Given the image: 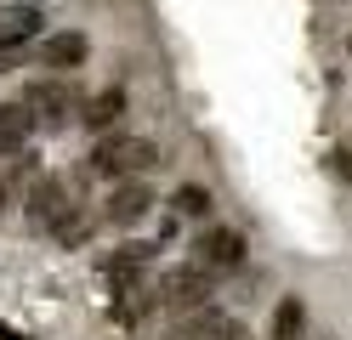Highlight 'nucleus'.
<instances>
[{
    "label": "nucleus",
    "instance_id": "f257e3e1",
    "mask_svg": "<svg viewBox=\"0 0 352 340\" xmlns=\"http://www.w3.org/2000/svg\"><path fill=\"white\" fill-rule=\"evenodd\" d=\"M148 165H160V148H153L148 136H137V131H108V136H97V148L85 153V170L102 176V181H131Z\"/></svg>",
    "mask_w": 352,
    "mask_h": 340
},
{
    "label": "nucleus",
    "instance_id": "f03ea898",
    "mask_svg": "<svg viewBox=\"0 0 352 340\" xmlns=\"http://www.w3.org/2000/svg\"><path fill=\"white\" fill-rule=\"evenodd\" d=\"M17 102L29 108L34 131H57V125H69V120H74V108H80V97H74L69 74H46V80H34Z\"/></svg>",
    "mask_w": 352,
    "mask_h": 340
},
{
    "label": "nucleus",
    "instance_id": "7ed1b4c3",
    "mask_svg": "<svg viewBox=\"0 0 352 340\" xmlns=\"http://www.w3.org/2000/svg\"><path fill=\"white\" fill-rule=\"evenodd\" d=\"M74 210H80V204H74V193H69L63 176H34L29 181V227H34V233H57Z\"/></svg>",
    "mask_w": 352,
    "mask_h": 340
},
{
    "label": "nucleus",
    "instance_id": "20e7f679",
    "mask_svg": "<svg viewBox=\"0 0 352 340\" xmlns=\"http://www.w3.org/2000/svg\"><path fill=\"white\" fill-rule=\"evenodd\" d=\"M153 295H160V301L170 306V312H205L210 306V295H216V278H210V272H199V267H170L165 272V278H160V289H153Z\"/></svg>",
    "mask_w": 352,
    "mask_h": 340
},
{
    "label": "nucleus",
    "instance_id": "39448f33",
    "mask_svg": "<svg viewBox=\"0 0 352 340\" xmlns=\"http://www.w3.org/2000/svg\"><path fill=\"white\" fill-rule=\"evenodd\" d=\"M239 261H245V233H233V227H210V233H199V244H193V267L199 272H233Z\"/></svg>",
    "mask_w": 352,
    "mask_h": 340
},
{
    "label": "nucleus",
    "instance_id": "423d86ee",
    "mask_svg": "<svg viewBox=\"0 0 352 340\" xmlns=\"http://www.w3.org/2000/svg\"><path fill=\"white\" fill-rule=\"evenodd\" d=\"M148 210H153V188L131 176V181H120V188L108 193V204H102V221H108V227H137Z\"/></svg>",
    "mask_w": 352,
    "mask_h": 340
},
{
    "label": "nucleus",
    "instance_id": "0eeeda50",
    "mask_svg": "<svg viewBox=\"0 0 352 340\" xmlns=\"http://www.w3.org/2000/svg\"><path fill=\"white\" fill-rule=\"evenodd\" d=\"M148 261H153V244H120L114 256H102V278L114 284V295H125V289H142V272H148Z\"/></svg>",
    "mask_w": 352,
    "mask_h": 340
},
{
    "label": "nucleus",
    "instance_id": "6e6552de",
    "mask_svg": "<svg viewBox=\"0 0 352 340\" xmlns=\"http://www.w3.org/2000/svg\"><path fill=\"white\" fill-rule=\"evenodd\" d=\"M46 29V6H34V0H17V6H0V45H12V52H23V45Z\"/></svg>",
    "mask_w": 352,
    "mask_h": 340
},
{
    "label": "nucleus",
    "instance_id": "1a4fd4ad",
    "mask_svg": "<svg viewBox=\"0 0 352 340\" xmlns=\"http://www.w3.org/2000/svg\"><path fill=\"white\" fill-rule=\"evenodd\" d=\"M85 52H91V40H85L80 29H57V34L40 40V63H46L52 74H69V68H80Z\"/></svg>",
    "mask_w": 352,
    "mask_h": 340
},
{
    "label": "nucleus",
    "instance_id": "9d476101",
    "mask_svg": "<svg viewBox=\"0 0 352 340\" xmlns=\"http://www.w3.org/2000/svg\"><path fill=\"white\" fill-rule=\"evenodd\" d=\"M29 136H34L29 108H23V102H0V159L29 153Z\"/></svg>",
    "mask_w": 352,
    "mask_h": 340
},
{
    "label": "nucleus",
    "instance_id": "9b49d317",
    "mask_svg": "<svg viewBox=\"0 0 352 340\" xmlns=\"http://www.w3.org/2000/svg\"><path fill=\"white\" fill-rule=\"evenodd\" d=\"M80 120L91 125V131H102V136H108V131H114V125L125 120V91H120V85H108V91H97V97L85 102V113H80Z\"/></svg>",
    "mask_w": 352,
    "mask_h": 340
},
{
    "label": "nucleus",
    "instance_id": "f8f14e48",
    "mask_svg": "<svg viewBox=\"0 0 352 340\" xmlns=\"http://www.w3.org/2000/svg\"><path fill=\"white\" fill-rule=\"evenodd\" d=\"M301 335H307V306L296 295H284L278 312H273V340H301Z\"/></svg>",
    "mask_w": 352,
    "mask_h": 340
},
{
    "label": "nucleus",
    "instance_id": "ddd939ff",
    "mask_svg": "<svg viewBox=\"0 0 352 340\" xmlns=\"http://www.w3.org/2000/svg\"><path fill=\"white\" fill-rule=\"evenodd\" d=\"M170 216H193V221H199V216H210V188H199V181H182V188H176L170 193Z\"/></svg>",
    "mask_w": 352,
    "mask_h": 340
},
{
    "label": "nucleus",
    "instance_id": "4468645a",
    "mask_svg": "<svg viewBox=\"0 0 352 340\" xmlns=\"http://www.w3.org/2000/svg\"><path fill=\"white\" fill-rule=\"evenodd\" d=\"M91 233H97V216H91V210H85V204H80V210H74L69 221H63V227H57V233H52V238H57L63 249H80L85 238H91Z\"/></svg>",
    "mask_w": 352,
    "mask_h": 340
},
{
    "label": "nucleus",
    "instance_id": "2eb2a0df",
    "mask_svg": "<svg viewBox=\"0 0 352 340\" xmlns=\"http://www.w3.org/2000/svg\"><path fill=\"white\" fill-rule=\"evenodd\" d=\"M148 306H153V289H125V295H114V317H120V324H137Z\"/></svg>",
    "mask_w": 352,
    "mask_h": 340
},
{
    "label": "nucleus",
    "instance_id": "dca6fc26",
    "mask_svg": "<svg viewBox=\"0 0 352 340\" xmlns=\"http://www.w3.org/2000/svg\"><path fill=\"white\" fill-rule=\"evenodd\" d=\"M329 165H336V176L352 181V148H336V159H329Z\"/></svg>",
    "mask_w": 352,
    "mask_h": 340
},
{
    "label": "nucleus",
    "instance_id": "f3484780",
    "mask_svg": "<svg viewBox=\"0 0 352 340\" xmlns=\"http://www.w3.org/2000/svg\"><path fill=\"white\" fill-rule=\"evenodd\" d=\"M6 68H17V52H12V45H0V74H6Z\"/></svg>",
    "mask_w": 352,
    "mask_h": 340
},
{
    "label": "nucleus",
    "instance_id": "a211bd4d",
    "mask_svg": "<svg viewBox=\"0 0 352 340\" xmlns=\"http://www.w3.org/2000/svg\"><path fill=\"white\" fill-rule=\"evenodd\" d=\"M0 340H29V335H17V329H6V324H0Z\"/></svg>",
    "mask_w": 352,
    "mask_h": 340
},
{
    "label": "nucleus",
    "instance_id": "6ab92c4d",
    "mask_svg": "<svg viewBox=\"0 0 352 340\" xmlns=\"http://www.w3.org/2000/svg\"><path fill=\"white\" fill-rule=\"evenodd\" d=\"M301 340H336V335H313V329H307V335H301Z\"/></svg>",
    "mask_w": 352,
    "mask_h": 340
},
{
    "label": "nucleus",
    "instance_id": "aec40b11",
    "mask_svg": "<svg viewBox=\"0 0 352 340\" xmlns=\"http://www.w3.org/2000/svg\"><path fill=\"white\" fill-rule=\"evenodd\" d=\"M0 210H6V176H0Z\"/></svg>",
    "mask_w": 352,
    "mask_h": 340
},
{
    "label": "nucleus",
    "instance_id": "412c9836",
    "mask_svg": "<svg viewBox=\"0 0 352 340\" xmlns=\"http://www.w3.org/2000/svg\"><path fill=\"white\" fill-rule=\"evenodd\" d=\"M346 52H352V40H346Z\"/></svg>",
    "mask_w": 352,
    "mask_h": 340
}]
</instances>
